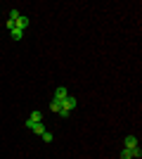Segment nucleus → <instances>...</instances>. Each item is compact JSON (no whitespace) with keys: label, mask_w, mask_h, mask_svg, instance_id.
Instances as JSON below:
<instances>
[{"label":"nucleus","mask_w":142,"mask_h":159,"mask_svg":"<svg viewBox=\"0 0 142 159\" xmlns=\"http://www.w3.org/2000/svg\"><path fill=\"white\" fill-rule=\"evenodd\" d=\"M76 105H78V100H76L74 95H69V98L64 100V102H62V109H69V112H71V109H74Z\"/></svg>","instance_id":"obj_1"},{"label":"nucleus","mask_w":142,"mask_h":159,"mask_svg":"<svg viewBox=\"0 0 142 159\" xmlns=\"http://www.w3.org/2000/svg\"><path fill=\"white\" fill-rule=\"evenodd\" d=\"M67 98H69V90H67L64 86H59L57 90H54V100H59V102H64Z\"/></svg>","instance_id":"obj_2"},{"label":"nucleus","mask_w":142,"mask_h":159,"mask_svg":"<svg viewBox=\"0 0 142 159\" xmlns=\"http://www.w3.org/2000/svg\"><path fill=\"white\" fill-rule=\"evenodd\" d=\"M26 26H28V17H26V14H21L19 19L14 21V29H19V31H24Z\"/></svg>","instance_id":"obj_3"},{"label":"nucleus","mask_w":142,"mask_h":159,"mask_svg":"<svg viewBox=\"0 0 142 159\" xmlns=\"http://www.w3.org/2000/svg\"><path fill=\"white\" fill-rule=\"evenodd\" d=\"M123 145H126V150H133V147H137V138L135 135H128V138L123 140Z\"/></svg>","instance_id":"obj_4"},{"label":"nucleus","mask_w":142,"mask_h":159,"mask_svg":"<svg viewBox=\"0 0 142 159\" xmlns=\"http://www.w3.org/2000/svg\"><path fill=\"white\" fill-rule=\"evenodd\" d=\"M28 121H31V124H43V114L38 112V109H36V112H31V116H28Z\"/></svg>","instance_id":"obj_5"},{"label":"nucleus","mask_w":142,"mask_h":159,"mask_svg":"<svg viewBox=\"0 0 142 159\" xmlns=\"http://www.w3.org/2000/svg\"><path fill=\"white\" fill-rule=\"evenodd\" d=\"M10 36H12V40H21V38H24V31H19V29H12V31H10Z\"/></svg>","instance_id":"obj_6"},{"label":"nucleus","mask_w":142,"mask_h":159,"mask_svg":"<svg viewBox=\"0 0 142 159\" xmlns=\"http://www.w3.org/2000/svg\"><path fill=\"white\" fill-rule=\"evenodd\" d=\"M50 109L59 114V112H62V102H59V100H52V102H50Z\"/></svg>","instance_id":"obj_7"},{"label":"nucleus","mask_w":142,"mask_h":159,"mask_svg":"<svg viewBox=\"0 0 142 159\" xmlns=\"http://www.w3.org/2000/svg\"><path fill=\"white\" fill-rule=\"evenodd\" d=\"M31 131H33V133H36V135H43V133H45V131H47V128H45V126H43V124H36V126H33V128H31Z\"/></svg>","instance_id":"obj_8"},{"label":"nucleus","mask_w":142,"mask_h":159,"mask_svg":"<svg viewBox=\"0 0 142 159\" xmlns=\"http://www.w3.org/2000/svg\"><path fill=\"white\" fill-rule=\"evenodd\" d=\"M130 154H133V159H142V150H140V145L133 147V150H130Z\"/></svg>","instance_id":"obj_9"},{"label":"nucleus","mask_w":142,"mask_h":159,"mask_svg":"<svg viewBox=\"0 0 142 159\" xmlns=\"http://www.w3.org/2000/svg\"><path fill=\"white\" fill-rule=\"evenodd\" d=\"M41 138H43V143H52V140H54V135H52L50 131H45V133L41 135Z\"/></svg>","instance_id":"obj_10"},{"label":"nucleus","mask_w":142,"mask_h":159,"mask_svg":"<svg viewBox=\"0 0 142 159\" xmlns=\"http://www.w3.org/2000/svg\"><path fill=\"white\" fill-rule=\"evenodd\" d=\"M19 17H21V12H19V10H12V12H10V19H12V21H17Z\"/></svg>","instance_id":"obj_11"},{"label":"nucleus","mask_w":142,"mask_h":159,"mask_svg":"<svg viewBox=\"0 0 142 159\" xmlns=\"http://www.w3.org/2000/svg\"><path fill=\"white\" fill-rule=\"evenodd\" d=\"M121 159H133V154H130V150H126V147H123V152H121Z\"/></svg>","instance_id":"obj_12"},{"label":"nucleus","mask_w":142,"mask_h":159,"mask_svg":"<svg viewBox=\"0 0 142 159\" xmlns=\"http://www.w3.org/2000/svg\"><path fill=\"white\" fill-rule=\"evenodd\" d=\"M59 116H62V119H69V116H71V112H69V109H62Z\"/></svg>","instance_id":"obj_13"}]
</instances>
